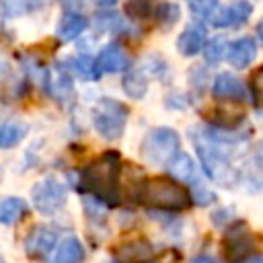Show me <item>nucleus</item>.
<instances>
[{"label":"nucleus","mask_w":263,"mask_h":263,"mask_svg":"<svg viewBox=\"0 0 263 263\" xmlns=\"http://www.w3.org/2000/svg\"><path fill=\"white\" fill-rule=\"evenodd\" d=\"M117 177H119V154L105 152L80 173L78 191L92 193V197L105 205H117L119 203Z\"/></svg>","instance_id":"f257e3e1"},{"label":"nucleus","mask_w":263,"mask_h":263,"mask_svg":"<svg viewBox=\"0 0 263 263\" xmlns=\"http://www.w3.org/2000/svg\"><path fill=\"white\" fill-rule=\"evenodd\" d=\"M138 201L156 210H185L191 205V195L168 177H150L138 187Z\"/></svg>","instance_id":"f03ea898"},{"label":"nucleus","mask_w":263,"mask_h":263,"mask_svg":"<svg viewBox=\"0 0 263 263\" xmlns=\"http://www.w3.org/2000/svg\"><path fill=\"white\" fill-rule=\"evenodd\" d=\"M191 138H193V144H195V150H197V156H199V162L205 175L222 187L236 185V181L240 179V173L230 164L228 154L224 152L222 144L210 140L203 132H199L197 136L191 134Z\"/></svg>","instance_id":"7ed1b4c3"},{"label":"nucleus","mask_w":263,"mask_h":263,"mask_svg":"<svg viewBox=\"0 0 263 263\" xmlns=\"http://www.w3.org/2000/svg\"><path fill=\"white\" fill-rule=\"evenodd\" d=\"M181 138L171 127H156L142 140V156L150 164H168L179 154Z\"/></svg>","instance_id":"20e7f679"},{"label":"nucleus","mask_w":263,"mask_h":263,"mask_svg":"<svg viewBox=\"0 0 263 263\" xmlns=\"http://www.w3.org/2000/svg\"><path fill=\"white\" fill-rule=\"evenodd\" d=\"M127 107L115 99H101L95 105L92 111V121L95 129L105 138V140H117L127 123Z\"/></svg>","instance_id":"39448f33"},{"label":"nucleus","mask_w":263,"mask_h":263,"mask_svg":"<svg viewBox=\"0 0 263 263\" xmlns=\"http://www.w3.org/2000/svg\"><path fill=\"white\" fill-rule=\"evenodd\" d=\"M31 201H33V208L39 214L51 216V214H55L64 208L66 187L55 177H45L31 189Z\"/></svg>","instance_id":"423d86ee"},{"label":"nucleus","mask_w":263,"mask_h":263,"mask_svg":"<svg viewBox=\"0 0 263 263\" xmlns=\"http://www.w3.org/2000/svg\"><path fill=\"white\" fill-rule=\"evenodd\" d=\"M257 249H259V238L251 234L242 224H236L222 242V255L230 263H240L251 259V255Z\"/></svg>","instance_id":"0eeeda50"},{"label":"nucleus","mask_w":263,"mask_h":263,"mask_svg":"<svg viewBox=\"0 0 263 263\" xmlns=\"http://www.w3.org/2000/svg\"><path fill=\"white\" fill-rule=\"evenodd\" d=\"M251 12L253 6L249 0H234L228 6H218L208 21L214 27H238L251 16Z\"/></svg>","instance_id":"6e6552de"},{"label":"nucleus","mask_w":263,"mask_h":263,"mask_svg":"<svg viewBox=\"0 0 263 263\" xmlns=\"http://www.w3.org/2000/svg\"><path fill=\"white\" fill-rule=\"evenodd\" d=\"M53 247H55V232L45 226L35 228L25 240V253L31 259H43L45 255L51 253Z\"/></svg>","instance_id":"1a4fd4ad"},{"label":"nucleus","mask_w":263,"mask_h":263,"mask_svg":"<svg viewBox=\"0 0 263 263\" xmlns=\"http://www.w3.org/2000/svg\"><path fill=\"white\" fill-rule=\"evenodd\" d=\"M152 245L144 238H134L113 249V257L119 263H144L152 257Z\"/></svg>","instance_id":"9d476101"},{"label":"nucleus","mask_w":263,"mask_h":263,"mask_svg":"<svg viewBox=\"0 0 263 263\" xmlns=\"http://www.w3.org/2000/svg\"><path fill=\"white\" fill-rule=\"evenodd\" d=\"M212 92L218 99H226V101H245L247 99V88L242 84V80H238L236 76L222 72L216 76L214 84H212Z\"/></svg>","instance_id":"9b49d317"},{"label":"nucleus","mask_w":263,"mask_h":263,"mask_svg":"<svg viewBox=\"0 0 263 263\" xmlns=\"http://www.w3.org/2000/svg\"><path fill=\"white\" fill-rule=\"evenodd\" d=\"M203 43H205V27L201 23H191L177 39V49L183 55H195L197 51H201Z\"/></svg>","instance_id":"f8f14e48"},{"label":"nucleus","mask_w":263,"mask_h":263,"mask_svg":"<svg viewBox=\"0 0 263 263\" xmlns=\"http://www.w3.org/2000/svg\"><path fill=\"white\" fill-rule=\"evenodd\" d=\"M97 64L101 72H123L129 66V58L117 43H109L99 51Z\"/></svg>","instance_id":"ddd939ff"},{"label":"nucleus","mask_w":263,"mask_h":263,"mask_svg":"<svg viewBox=\"0 0 263 263\" xmlns=\"http://www.w3.org/2000/svg\"><path fill=\"white\" fill-rule=\"evenodd\" d=\"M166 171L171 177H175L177 181H183V183H191L193 187L199 185V177H197V168H195V162L191 160L189 154L185 152H179L168 164H166Z\"/></svg>","instance_id":"4468645a"},{"label":"nucleus","mask_w":263,"mask_h":263,"mask_svg":"<svg viewBox=\"0 0 263 263\" xmlns=\"http://www.w3.org/2000/svg\"><path fill=\"white\" fill-rule=\"evenodd\" d=\"M240 179L251 191H263V146L257 152H253L251 158L245 162Z\"/></svg>","instance_id":"2eb2a0df"},{"label":"nucleus","mask_w":263,"mask_h":263,"mask_svg":"<svg viewBox=\"0 0 263 263\" xmlns=\"http://www.w3.org/2000/svg\"><path fill=\"white\" fill-rule=\"evenodd\" d=\"M257 55V45L251 37H240L228 47V62L234 68H247Z\"/></svg>","instance_id":"dca6fc26"},{"label":"nucleus","mask_w":263,"mask_h":263,"mask_svg":"<svg viewBox=\"0 0 263 263\" xmlns=\"http://www.w3.org/2000/svg\"><path fill=\"white\" fill-rule=\"evenodd\" d=\"M242 115H245V111H242V107H238V105H234V103H220V105H216L214 109H212V121H214V125L216 127H224V129H228V127H234L236 123H240L242 121Z\"/></svg>","instance_id":"f3484780"},{"label":"nucleus","mask_w":263,"mask_h":263,"mask_svg":"<svg viewBox=\"0 0 263 263\" xmlns=\"http://www.w3.org/2000/svg\"><path fill=\"white\" fill-rule=\"evenodd\" d=\"M82 257H84V249H82L80 240L76 236H66L58 245V249L51 257V263H80Z\"/></svg>","instance_id":"a211bd4d"},{"label":"nucleus","mask_w":263,"mask_h":263,"mask_svg":"<svg viewBox=\"0 0 263 263\" xmlns=\"http://www.w3.org/2000/svg\"><path fill=\"white\" fill-rule=\"evenodd\" d=\"M84 27H86L84 16H80L76 12H66L62 16V21L58 23V37L62 41H72L84 31Z\"/></svg>","instance_id":"6ab92c4d"},{"label":"nucleus","mask_w":263,"mask_h":263,"mask_svg":"<svg viewBox=\"0 0 263 263\" xmlns=\"http://www.w3.org/2000/svg\"><path fill=\"white\" fill-rule=\"evenodd\" d=\"M25 212H27V205H25V201H23L21 197H6V199H2V203H0V222L6 224V226H10V224H14Z\"/></svg>","instance_id":"aec40b11"},{"label":"nucleus","mask_w":263,"mask_h":263,"mask_svg":"<svg viewBox=\"0 0 263 263\" xmlns=\"http://www.w3.org/2000/svg\"><path fill=\"white\" fill-rule=\"evenodd\" d=\"M68 66L82 78L86 80H97L101 76V68L97 64V60L88 58V55H78V58H70L68 60Z\"/></svg>","instance_id":"412c9836"},{"label":"nucleus","mask_w":263,"mask_h":263,"mask_svg":"<svg viewBox=\"0 0 263 263\" xmlns=\"http://www.w3.org/2000/svg\"><path fill=\"white\" fill-rule=\"evenodd\" d=\"M146 88H148V80L140 70H132L123 76V90L132 99H142L146 95Z\"/></svg>","instance_id":"4be33fe9"},{"label":"nucleus","mask_w":263,"mask_h":263,"mask_svg":"<svg viewBox=\"0 0 263 263\" xmlns=\"http://www.w3.org/2000/svg\"><path fill=\"white\" fill-rule=\"evenodd\" d=\"M27 134V125L21 121H6L0 127V146L2 148H10L14 144H18Z\"/></svg>","instance_id":"5701e85b"},{"label":"nucleus","mask_w":263,"mask_h":263,"mask_svg":"<svg viewBox=\"0 0 263 263\" xmlns=\"http://www.w3.org/2000/svg\"><path fill=\"white\" fill-rule=\"evenodd\" d=\"M43 4L45 0H4L2 8H4V16H16L25 10H35Z\"/></svg>","instance_id":"b1692460"},{"label":"nucleus","mask_w":263,"mask_h":263,"mask_svg":"<svg viewBox=\"0 0 263 263\" xmlns=\"http://www.w3.org/2000/svg\"><path fill=\"white\" fill-rule=\"evenodd\" d=\"M156 16H158L160 27L171 29V27H173V25L179 21L181 10H179V6H177V4H173V2H164V4H160V6H158Z\"/></svg>","instance_id":"393cba45"},{"label":"nucleus","mask_w":263,"mask_h":263,"mask_svg":"<svg viewBox=\"0 0 263 263\" xmlns=\"http://www.w3.org/2000/svg\"><path fill=\"white\" fill-rule=\"evenodd\" d=\"M228 47H230V45H226V41H224L222 37H216V39H214V41H210V43L205 45V49H203L205 62H210V64H218V62L222 60L224 51H226Z\"/></svg>","instance_id":"a878e982"},{"label":"nucleus","mask_w":263,"mask_h":263,"mask_svg":"<svg viewBox=\"0 0 263 263\" xmlns=\"http://www.w3.org/2000/svg\"><path fill=\"white\" fill-rule=\"evenodd\" d=\"M251 90H253V99L263 107V66L253 74V78H251Z\"/></svg>","instance_id":"bb28decb"},{"label":"nucleus","mask_w":263,"mask_h":263,"mask_svg":"<svg viewBox=\"0 0 263 263\" xmlns=\"http://www.w3.org/2000/svg\"><path fill=\"white\" fill-rule=\"evenodd\" d=\"M95 23H97V27H101V29H107V31H115V29H119V27H121V21L117 18V14H111V12H105V14H97Z\"/></svg>","instance_id":"cd10ccee"},{"label":"nucleus","mask_w":263,"mask_h":263,"mask_svg":"<svg viewBox=\"0 0 263 263\" xmlns=\"http://www.w3.org/2000/svg\"><path fill=\"white\" fill-rule=\"evenodd\" d=\"M214 199H216V197H214V193H212V191H208L201 183L193 187V201H195L197 205H208V203H212Z\"/></svg>","instance_id":"c85d7f7f"},{"label":"nucleus","mask_w":263,"mask_h":263,"mask_svg":"<svg viewBox=\"0 0 263 263\" xmlns=\"http://www.w3.org/2000/svg\"><path fill=\"white\" fill-rule=\"evenodd\" d=\"M191 263H218L214 257H208V255H199V257H195Z\"/></svg>","instance_id":"c756f323"},{"label":"nucleus","mask_w":263,"mask_h":263,"mask_svg":"<svg viewBox=\"0 0 263 263\" xmlns=\"http://www.w3.org/2000/svg\"><path fill=\"white\" fill-rule=\"evenodd\" d=\"M99 6H105V8H109V6H115L117 4V0H95Z\"/></svg>","instance_id":"7c9ffc66"},{"label":"nucleus","mask_w":263,"mask_h":263,"mask_svg":"<svg viewBox=\"0 0 263 263\" xmlns=\"http://www.w3.org/2000/svg\"><path fill=\"white\" fill-rule=\"evenodd\" d=\"M240 263H263V255H255V257H251L247 261H240Z\"/></svg>","instance_id":"2f4dec72"},{"label":"nucleus","mask_w":263,"mask_h":263,"mask_svg":"<svg viewBox=\"0 0 263 263\" xmlns=\"http://www.w3.org/2000/svg\"><path fill=\"white\" fill-rule=\"evenodd\" d=\"M257 35H259V39H261V43H263V18H261L259 25H257Z\"/></svg>","instance_id":"473e14b6"}]
</instances>
